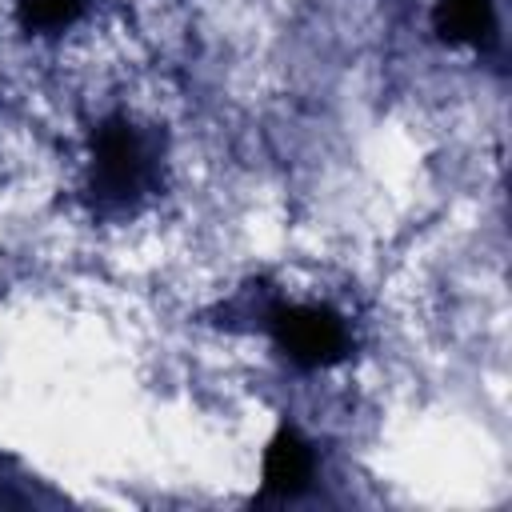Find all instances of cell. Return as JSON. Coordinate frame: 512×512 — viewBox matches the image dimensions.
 Segmentation results:
<instances>
[{"label": "cell", "mask_w": 512, "mask_h": 512, "mask_svg": "<svg viewBox=\"0 0 512 512\" xmlns=\"http://www.w3.org/2000/svg\"><path fill=\"white\" fill-rule=\"evenodd\" d=\"M276 344L288 352V360L304 368L336 364L348 352V328L344 320L324 304H292L272 312Z\"/></svg>", "instance_id": "6da1fadb"}, {"label": "cell", "mask_w": 512, "mask_h": 512, "mask_svg": "<svg viewBox=\"0 0 512 512\" xmlns=\"http://www.w3.org/2000/svg\"><path fill=\"white\" fill-rule=\"evenodd\" d=\"M436 32L452 44H484L496 32L492 0H440L436 4Z\"/></svg>", "instance_id": "277c9868"}, {"label": "cell", "mask_w": 512, "mask_h": 512, "mask_svg": "<svg viewBox=\"0 0 512 512\" xmlns=\"http://www.w3.org/2000/svg\"><path fill=\"white\" fill-rule=\"evenodd\" d=\"M84 0H24L20 4V24L24 28H64L80 16Z\"/></svg>", "instance_id": "5b68a950"}, {"label": "cell", "mask_w": 512, "mask_h": 512, "mask_svg": "<svg viewBox=\"0 0 512 512\" xmlns=\"http://www.w3.org/2000/svg\"><path fill=\"white\" fill-rule=\"evenodd\" d=\"M312 480V448L296 432H280L264 452V496H296Z\"/></svg>", "instance_id": "3957f363"}, {"label": "cell", "mask_w": 512, "mask_h": 512, "mask_svg": "<svg viewBox=\"0 0 512 512\" xmlns=\"http://www.w3.org/2000/svg\"><path fill=\"white\" fill-rule=\"evenodd\" d=\"M96 176L104 184V192L112 196H128L136 192L140 176H144V148L136 140V132L120 120L104 124L96 136Z\"/></svg>", "instance_id": "7a4b0ae2"}]
</instances>
